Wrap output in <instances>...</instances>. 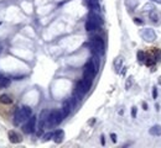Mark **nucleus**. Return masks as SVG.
<instances>
[{"instance_id": "nucleus-1", "label": "nucleus", "mask_w": 161, "mask_h": 148, "mask_svg": "<svg viewBox=\"0 0 161 148\" xmlns=\"http://www.w3.org/2000/svg\"><path fill=\"white\" fill-rule=\"evenodd\" d=\"M98 70V67L95 66V63L93 62V59H89V61L84 64V68H83V80L90 86L92 83H93V79H94V75Z\"/></svg>"}, {"instance_id": "nucleus-2", "label": "nucleus", "mask_w": 161, "mask_h": 148, "mask_svg": "<svg viewBox=\"0 0 161 148\" xmlns=\"http://www.w3.org/2000/svg\"><path fill=\"white\" fill-rule=\"evenodd\" d=\"M31 114H32L31 107L27 106V105L17 107L15 110V114H14V122H15V125H20V124L25 122L27 118L31 116Z\"/></svg>"}, {"instance_id": "nucleus-3", "label": "nucleus", "mask_w": 161, "mask_h": 148, "mask_svg": "<svg viewBox=\"0 0 161 148\" xmlns=\"http://www.w3.org/2000/svg\"><path fill=\"white\" fill-rule=\"evenodd\" d=\"M90 51L95 54V56H102L104 53V42L101 37L98 36H94L90 38L89 43H88Z\"/></svg>"}, {"instance_id": "nucleus-4", "label": "nucleus", "mask_w": 161, "mask_h": 148, "mask_svg": "<svg viewBox=\"0 0 161 148\" xmlns=\"http://www.w3.org/2000/svg\"><path fill=\"white\" fill-rule=\"evenodd\" d=\"M63 120V116L61 110H52L48 112L47 116V121H46V126L47 127H55L57 125H59Z\"/></svg>"}, {"instance_id": "nucleus-5", "label": "nucleus", "mask_w": 161, "mask_h": 148, "mask_svg": "<svg viewBox=\"0 0 161 148\" xmlns=\"http://www.w3.org/2000/svg\"><path fill=\"white\" fill-rule=\"evenodd\" d=\"M36 122H37V117L36 116H30L26 120V124L22 126V131L25 133H32L36 128Z\"/></svg>"}, {"instance_id": "nucleus-6", "label": "nucleus", "mask_w": 161, "mask_h": 148, "mask_svg": "<svg viewBox=\"0 0 161 148\" xmlns=\"http://www.w3.org/2000/svg\"><path fill=\"white\" fill-rule=\"evenodd\" d=\"M141 37L145 41L151 42V41H154L156 38V34H155V31L152 28H145V30H143V31H141Z\"/></svg>"}, {"instance_id": "nucleus-7", "label": "nucleus", "mask_w": 161, "mask_h": 148, "mask_svg": "<svg viewBox=\"0 0 161 148\" xmlns=\"http://www.w3.org/2000/svg\"><path fill=\"white\" fill-rule=\"evenodd\" d=\"M71 110H72V105H71L70 100H66V101L63 103V105H62V109H61V112H62V116H63V118H66V117L70 115Z\"/></svg>"}, {"instance_id": "nucleus-8", "label": "nucleus", "mask_w": 161, "mask_h": 148, "mask_svg": "<svg viewBox=\"0 0 161 148\" xmlns=\"http://www.w3.org/2000/svg\"><path fill=\"white\" fill-rule=\"evenodd\" d=\"M88 19L92 20V21H93L97 26H98V27H101V26L103 25V20H102V17H101L98 14H97V13H90L89 16H88Z\"/></svg>"}, {"instance_id": "nucleus-9", "label": "nucleus", "mask_w": 161, "mask_h": 148, "mask_svg": "<svg viewBox=\"0 0 161 148\" xmlns=\"http://www.w3.org/2000/svg\"><path fill=\"white\" fill-rule=\"evenodd\" d=\"M8 136H9V139L11 143H20L21 142V136L19 133H16L15 131H10L8 133Z\"/></svg>"}, {"instance_id": "nucleus-10", "label": "nucleus", "mask_w": 161, "mask_h": 148, "mask_svg": "<svg viewBox=\"0 0 161 148\" xmlns=\"http://www.w3.org/2000/svg\"><path fill=\"white\" fill-rule=\"evenodd\" d=\"M63 138H64V132L62 130H57L53 132V141L56 143H61L63 141Z\"/></svg>"}, {"instance_id": "nucleus-11", "label": "nucleus", "mask_w": 161, "mask_h": 148, "mask_svg": "<svg viewBox=\"0 0 161 148\" xmlns=\"http://www.w3.org/2000/svg\"><path fill=\"white\" fill-rule=\"evenodd\" d=\"M87 6L92 10V11H94V13H98L99 10H101V8H99V5H98V2H93V0H87Z\"/></svg>"}, {"instance_id": "nucleus-12", "label": "nucleus", "mask_w": 161, "mask_h": 148, "mask_svg": "<svg viewBox=\"0 0 161 148\" xmlns=\"http://www.w3.org/2000/svg\"><path fill=\"white\" fill-rule=\"evenodd\" d=\"M99 27L98 26H97L92 20H87V22H86V30H87V31L88 32H92V31H95V30H98Z\"/></svg>"}, {"instance_id": "nucleus-13", "label": "nucleus", "mask_w": 161, "mask_h": 148, "mask_svg": "<svg viewBox=\"0 0 161 148\" xmlns=\"http://www.w3.org/2000/svg\"><path fill=\"white\" fill-rule=\"evenodd\" d=\"M0 103L4 104V105H10L13 103V99L8 94H2V95H0Z\"/></svg>"}, {"instance_id": "nucleus-14", "label": "nucleus", "mask_w": 161, "mask_h": 148, "mask_svg": "<svg viewBox=\"0 0 161 148\" xmlns=\"http://www.w3.org/2000/svg\"><path fill=\"white\" fill-rule=\"evenodd\" d=\"M149 133H150L151 136H161V126H160V125L152 126V127L150 128Z\"/></svg>"}, {"instance_id": "nucleus-15", "label": "nucleus", "mask_w": 161, "mask_h": 148, "mask_svg": "<svg viewBox=\"0 0 161 148\" xmlns=\"http://www.w3.org/2000/svg\"><path fill=\"white\" fill-rule=\"evenodd\" d=\"M9 85H10V79L4 77V75H0V89L8 88Z\"/></svg>"}, {"instance_id": "nucleus-16", "label": "nucleus", "mask_w": 161, "mask_h": 148, "mask_svg": "<svg viewBox=\"0 0 161 148\" xmlns=\"http://www.w3.org/2000/svg\"><path fill=\"white\" fill-rule=\"evenodd\" d=\"M149 17L151 19V21H152V22H157V21H159V16H157V14H156V11H155L154 9L150 11Z\"/></svg>"}, {"instance_id": "nucleus-17", "label": "nucleus", "mask_w": 161, "mask_h": 148, "mask_svg": "<svg viewBox=\"0 0 161 148\" xmlns=\"http://www.w3.org/2000/svg\"><path fill=\"white\" fill-rule=\"evenodd\" d=\"M121 63H123V58H121V57H119V58H117V59H115V62H114V67H115V70H117V72L120 69Z\"/></svg>"}, {"instance_id": "nucleus-18", "label": "nucleus", "mask_w": 161, "mask_h": 148, "mask_svg": "<svg viewBox=\"0 0 161 148\" xmlns=\"http://www.w3.org/2000/svg\"><path fill=\"white\" fill-rule=\"evenodd\" d=\"M138 58H139V62H145V59H146V56H145V53L143 52V51H139L138 52Z\"/></svg>"}, {"instance_id": "nucleus-19", "label": "nucleus", "mask_w": 161, "mask_h": 148, "mask_svg": "<svg viewBox=\"0 0 161 148\" xmlns=\"http://www.w3.org/2000/svg\"><path fill=\"white\" fill-rule=\"evenodd\" d=\"M145 63H146V66H154L155 63H156V59H152V58H146L145 59Z\"/></svg>"}, {"instance_id": "nucleus-20", "label": "nucleus", "mask_w": 161, "mask_h": 148, "mask_svg": "<svg viewBox=\"0 0 161 148\" xmlns=\"http://www.w3.org/2000/svg\"><path fill=\"white\" fill-rule=\"evenodd\" d=\"M51 138H53V132H48V133H46V135L44 136V141H48V139H51Z\"/></svg>"}, {"instance_id": "nucleus-21", "label": "nucleus", "mask_w": 161, "mask_h": 148, "mask_svg": "<svg viewBox=\"0 0 161 148\" xmlns=\"http://www.w3.org/2000/svg\"><path fill=\"white\" fill-rule=\"evenodd\" d=\"M132 84H133V78L130 77V78L128 79V81H126V85H125V88H126V89H129V88L132 86Z\"/></svg>"}, {"instance_id": "nucleus-22", "label": "nucleus", "mask_w": 161, "mask_h": 148, "mask_svg": "<svg viewBox=\"0 0 161 148\" xmlns=\"http://www.w3.org/2000/svg\"><path fill=\"white\" fill-rule=\"evenodd\" d=\"M136 112H138L136 106H133V107H132V116H133V118H135V117H136Z\"/></svg>"}, {"instance_id": "nucleus-23", "label": "nucleus", "mask_w": 161, "mask_h": 148, "mask_svg": "<svg viewBox=\"0 0 161 148\" xmlns=\"http://www.w3.org/2000/svg\"><path fill=\"white\" fill-rule=\"evenodd\" d=\"M152 98H154V99L157 98V89H156V88L152 89Z\"/></svg>"}, {"instance_id": "nucleus-24", "label": "nucleus", "mask_w": 161, "mask_h": 148, "mask_svg": "<svg viewBox=\"0 0 161 148\" xmlns=\"http://www.w3.org/2000/svg\"><path fill=\"white\" fill-rule=\"evenodd\" d=\"M134 22H135L136 25H143V23H144V22H143V21L140 20V19H136V17L134 19Z\"/></svg>"}, {"instance_id": "nucleus-25", "label": "nucleus", "mask_w": 161, "mask_h": 148, "mask_svg": "<svg viewBox=\"0 0 161 148\" xmlns=\"http://www.w3.org/2000/svg\"><path fill=\"white\" fill-rule=\"evenodd\" d=\"M110 137H112V141H113V142H117V136H115L114 133H112Z\"/></svg>"}, {"instance_id": "nucleus-26", "label": "nucleus", "mask_w": 161, "mask_h": 148, "mask_svg": "<svg viewBox=\"0 0 161 148\" xmlns=\"http://www.w3.org/2000/svg\"><path fill=\"white\" fill-rule=\"evenodd\" d=\"M152 3H156V4H161V0H151Z\"/></svg>"}, {"instance_id": "nucleus-27", "label": "nucleus", "mask_w": 161, "mask_h": 148, "mask_svg": "<svg viewBox=\"0 0 161 148\" xmlns=\"http://www.w3.org/2000/svg\"><path fill=\"white\" fill-rule=\"evenodd\" d=\"M101 138H102V139H101V142H102V144H104V143H105V141H104V136H102Z\"/></svg>"}, {"instance_id": "nucleus-28", "label": "nucleus", "mask_w": 161, "mask_h": 148, "mask_svg": "<svg viewBox=\"0 0 161 148\" xmlns=\"http://www.w3.org/2000/svg\"><path fill=\"white\" fill-rule=\"evenodd\" d=\"M143 106H144V110H148V104H145V103H144V104H143Z\"/></svg>"}, {"instance_id": "nucleus-29", "label": "nucleus", "mask_w": 161, "mask_h": 148, "mask_svg": "<svg viewBox=\"0 0 161 148\" xmlns=\"http://www.w3.org/2000/svg\"><path fill=\"white\" fill-rule=\"evenodd\" d=\"M93 2H98V0H93Z\"/></svg>"}, {"instance_id": "nucleus-30", "label": "nucleus", "mask_w": 161, "mask_h": 148, "mask_svg": "<svg viewBox=\"0 0 161 148\" xmlns=\"http://www.w3.org/2000/svg\"><path fill=\"white\" fill-rule=\"evenodd\" d=\"M0 75H2V74H0Z\"/></svg>"}]
</instances>
